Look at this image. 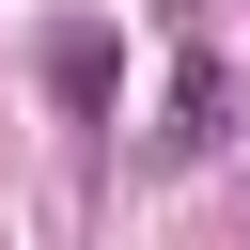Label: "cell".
Here are the masks:
<instances>
[{"label": "cell", "mask_w": 250, "mask_h": 250, "mask_svg": "<svg viewBox=\"0 0 250 250\" xmlns=\"http://www.w3.org/2000/svg\"><path fill=\"white\" fill-rule=\"evenodd\" d=\"M109 78H125V47H109L94 16H62V31H47V94H62L78 125H94V109H109Z\"/></svg>", "instance_id": "cell-1"}, {"label": "cell", "mask_w": 250, "mask_h": 250, "mask_svg": "<svg viewBox=\"0 0 250 250\" xmlns=\"http://www.w3.org/2000/svg\"><path fill=\"white\" fill-rule=\"evenodd\" d=\"M219 125H234V78H219V62H188V78H172V141H188V156H203V141H219Z\"/></svg>", "instance_id": "cell-2"}]
</instances>
